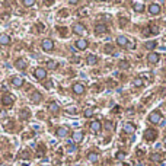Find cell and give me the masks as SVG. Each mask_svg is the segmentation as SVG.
I'll use <instances>...</instances> for the list:
<instances>
[{"instance_id":"cell-1","label":"cell","mask_w":166,"mask_h":166,"mask_svg":"<svg viewBox=\"0 0 166 166\" xmlns=\"http://www.w3.org/2000/svg\"><path fill=\"white\" fill-rule=\"evenodd\" d=\"M149 121L152 123V124H159V123H162L163 120H162V114L159 112V111H153L150 115H149Z\"/></svg>"},{"instance_id":"cell-2","label":"cell","mask_w":166,"mask_h":166,"mask_svg":"<svg viewBox=\"0 0 166 166\" xmlns=\"http://www.w3.org/2000/svg\"><path fill=\"white\" fill-rule=\"evenodd\" d=\"M41 47H42L44 51H51V50H54V42L50 38H45L41 41Z\"/></svg>"},{"instance_id":"cell-3","label":"cell","mask_w":166,"mask_h":166,"mask_svg":"<svg viewBox=\"0 0 166 166\" xmlns=\"http://www.w3.org/2000/svg\"><path fill=\"white\" fill-rule=\"evenodd\" d=\"M34 76H35L37 80H42V79L47 77V70L42 68V67H37L35 72H34Z\"/></svg>"},{"instance_id":"cell-4","label":"cell","mask_w":166,"mask_h":166,"mask_svg":"<svg viewBox=\"0 0 166 166\" xmlns=\"http://www.w3.org/2000/svg\"><path fill=\"white\" fill-rule=\"evenodd\" d=\"M156 137H157L156 130L149 128V130H146V131H144V138H146L147 141H153V140H156Z\"/></svg>"},{"instance_id":"cell-5","label":"cell","mask_w":166,"mask_h":166,"mask_svg":"<svg viewBox=\"0 0 166 166\" xmlns=\"http://www.w3.org/2000/svg\"><path fill=\"white\" fill-rule=\"evenodd\" d=\"M73 32L77 34V35H83V34H86V26L83 25V23H75L73 25Z\"/></svg>"},{"instance_id":"cell-6","label":"cell","mask_w":166,"mask_h":166,"mask_svg":"<svg viewBox=\"0 0 166 166\" xmlns=\"http://www.w3.org/2000/svg\"><path fill=\"white\" fill-rule=\"evenodd\" d=\"M13 101H15V98L12 96V95H9V93L3 95V98H2V104H3L5 106H12V105H13Z\"/></svg>"},{"instance_id":"cell-7","label":"cell","mask_w":166,"mask_h":166,"mask_svg":"<svg viewBox=\"0 0 166 166\" xmlns=\"http://www.w3.org/2000/svg\"><path fill=\"white\" fill-rule=\"evenodd\" d=\"M87 45H89V42H87L86 39H83V38H80V39H77V41H76V48H77V50H80V51L86 50V48H87Z\"/></svg>"},{"instance_id":"cell-8","label":"cell","mask_w":166,"mask_h":166,"mask_svg":"<svg viewBox=\"0 0 166 166\" xmlns=\"http://www.w3.org/2000/svg\"><path fill=\"white\" fill-rule=\"evenodd\" d=\"M15 67L19 68V70H26L28 63H26V60H23V58H18V60L15 61Z\"/></svg>"},{"instance_id":"cell-9","label":"cell","mask_w":166,"mask_h":166,"mask_svg":"<svg viewBox=\"0 0 166 166\" xmlns=\"http://www.w3.org/2000/svg\"><path fill=\"white\" fill-rule=\"evenodd\" d=\"M72 89L76 95H83L85 93V85H82V83H75Z\"/></svg>"},{"instance_id":"cell-10","label":"cell","mask_w":166,"mask_h":166,"mask_svg":"<svg viewBox=\"0 0 166 166\" xmlns=\"http://www.w3.org/2000/svg\"><path fill=\"white\" fill-rule=\"evenodd\" d=\"M128 42H130V41H128L127 37H123V35H121V37L117 38V44L120 45V47H123V48H127V47H128Z\"/></svg>"},{"instance_id":"cell-11","label":"cell","mask_w":166,"mask_h":166,"mask_svg":"<svg viewBox=\"0 0 166 166\" xmlns=\"http://www.w3.org/2000/svg\"><path fill=\"white\" fill-rule=\"evenodd\" d=\"M42 101V95L38 92V90H35L32 95H31V102H34V104H39Z\"/></svg>"},{"instance_id":"cell-12","label":"cell","mask_w":166,"mask_h":166,"mask_svg":"<svg viewBox=\"0 0 166 166\" xmlns=\"http://www.w3.org/2000/svg\"><path fill=\"white\" fill-rule=\"evenodd\" d=\"M101 128H102V124H101L99 121H92V123H90V131H93V133H99Z\"/></svg>"},{"instance_id":"cell-13","label":"cell","mask_w":166,"mask_h":166,"mask_svg":"<svg viewBox=\"0 0 166 166\" xmlns=\"http://www.w3.org/2000/svg\"><path fill=\"white\" fill-rule=\"evenodd\" d=\"M124 131H125V133H128V134H133V133L136 131V125H134L133 123L127 121V123L124 124Z\"/></svg>"},{"instance_id":"cell-14","label":"cell","mask_w":166,"mask_h":166,"mask_svg":"<svg viewBox=\"0 0 166 166\" xmlns=\"http://www.w3.org/2000/svg\"><path fill=\"white\" fill-rule=\"evenodd\" d=\"M149 12H150L152 15H159V13H160V6H159L157 3H152V5L149 6Z\"/></svg>"},{"instance_id":"cell-15","label":"cell","mask_w":166,"mask_h":166,"mask_svg":"<svg viewBox=\"0 0 166 166\" xmlns=\"http://www.w3.org/2000/svg\"><path fill=\"white\" fill-rule=\"evenodd\" d=\"M67 134H68V131H67V128H66V127H58V128L56 130V136H57V137H60V138L66 137Z\"/></svg>"},{"instance_id":"cell-16","label":"cell","mask_w":166,"mask_h":166,"mask_svg":"<svg viewBox=\"0 0 166 166\" xmlns=\"http://www.w3.org/2000/svg\"><path fill=\"white\" fill-rule=\"evenodd\" d=\"M108 31V28H106V25H104V23H98L96 26H95V32L96 34H105Z\"/></svg>"},{"instance_id":"cell-17","label":"cell","mask_w":166,"mask_h":166,"mask_svg":"<svg viewBox=\"0 0 166 166\" xmlns=\"http://www.w3.org/2000/svg\"><path fill=\"white\" fill-rule=\"evenodd\" d=\"M48 111H50L51 114H57V112L60 111L58 104H57V102H50V105H48Z\"/></svg>"},{"instance_id":"cell-18","label":"cell","mask_w":166,"mask_h":166,"mask_svg":"<svg viewBox=\"0 0 166 166\" xmlns=\"http://www.w3.org/2000/svg\"><path fill=\"white\" fill-rule=\"evenodd\" d=\"M83 131H75L73 133V141H76V143H80V141L83 140Z\"/></svg>"},{"instance_id":"cell-19","label":"cell","mask_w":166,"mask_h":166,"mask_svg":"<svg viewBox=\"0 0 166 166\" xmlns=\"http://www.w3.org/2000/svg\"><path fill=\"white\" fill-rule=\"evenodd\" d=\"M86 63L89 64V66H95L98 63V57L95 56V54H90V56H87V58H86Z\"/></svg>"},{"instance_id":"cell-20","label":"cell","mask_w":166,"mask_h":166,"mask_svg":"<svg viewBox=\"0 0 166 166\" xmlns=\"http://www.w3.org/2000/svg\"><path fill=\"white\" fill-rule=\"evenodd\" d=\"M7 44H10V37L6 34H2L0 35V45H7Z\"/></svg>"},{"instance_id":"cell-21","label":"cell","mask_w":166,"mask_h":166,"mask_svg":"<svg viewBox=\"0 0 166 166\" xmlns=\"http://www.w3.org/2000/svg\"><path fill=\"white\" fill-rule=\"evenodd\" d=\"M12 83H13V86L19 87V86L23 85V77H20V76H15V77L12 79Z\"/></svg>"},{"instance_id":"cell-22","label":"cell","mask_w":166,"mask_h":166,"mask_svg":"<svg viewBox=\"0 0 166 166\" xmlns=\"http://www.w3.org/2000/svg\"><path fill=\"white\" fill-rule=\"evenodd\" d=\"M147 60H149V63L154 64V63H157V61H159V54H156V53H152V54H149Z\"/></svg>"},{"instance_id":"cell-23","label":"cell","mask_w":166,"mask_h":166,"mask_svg":"<svg viewBox=\"0 0 166 166\" xmlns=\"http://www.w3.org/2000/svg\"><path fill=\"white\" fill-rule=\"evenodd\" d=\"M133 7H134L136 12H143V10H144V5H143V3H138V2L133 3Z\"/></svg>"},{"instance_id":"cell-24","label":"cell","mask_w":166,"mask_h":166,"mask_svg":"<svg viewBox=\"0 0 166 166\" xmlns=\"http://www.w3.org/2000/svg\"><path fill=\"white\" fill-rule=\"evenodd\" d=\"M28 118H29V109L23 108L20 111V120H28Z\"/></svg>"},{"instance_id":"cell-25","label":"cell","mask_w":166,"mask_h":166,"mask_svg":"<svg viewBox=\"0 0 166 166\" xmlns=\"http://www.w3.org/2000/svg\"><path fill=\"white\" fill-rule=\"evenodd\" d=\"M87 159H89L90 162H96V160L99 159V156H98V153L90 152V153H87Z\"/></svg>"},{"instance_id":"cell-26","label":"cell","mask_w":166,"mask_h":166,"mask_svg":"<svg viewBox=\"0 0 166 166\" xmlns=\"http://www.w3.org/2000/svg\"><path fill=\"white\" fill-rule=\"evenodd\" d=\"M133 85H134L136 87H140V86H143V79H141V77H136V79L133 80Z\"/></svg>"},{"instance_id":"cell-27","label":"cell","mask_w":166,"mask_h":166,"mask_svg":"<svg viewBox=\"0 0 166 166\" xmlns=\"http://www.w3.org/2000/svg\"><path fill=\"white\" fill-rule=\"evenodd\" d=\"M47 67H48L50 70H56L57 68V63L53 61V60H48V61H47Z\"/></svg>"},{"instance_id":"cell-28","label":"cell","mask_w":166,"mask_h":166,"mask_svg":"<svg viewBox=\"0 0 166 166\" xmlns=\"http://www.w3.org/2000/svg\"><path fill=\"white\" fill-rule=\"evenodd\" d=\"M66 112H67V114H72V115H76V114H77V108H76V106H68V108L66 109Z\"/></svg>"},{"instance_id":"cell-29","label":"cell","mask_w":166,"mask_h":166,"mask_svg":"<svg viewBox=\"0 0 166 166\" xmlns=\"http://www.w3.org/2000/svg\"><path fill=\"white\" fill-rule=\"evenodd\" d=\"M146 48H147V50L156 48V41H149V42H146Z\"/></svg>"},{"instance_id":"cell-30","label":"cell","mask_w":166,"mask_h":166,"mask_svg":"<svg viewBox=\"0 0 166 166\" xmlns=\"http://www.w3.org/2000/svg\"><path fill=\"white\" fill-rule=\"evenodd\" d=\"M83 115H85L86 118H90V117L93 115V109H92V108H86L85 112H83Z\"/></svg>"},{"instance_id":"cell-31","label":"cell","mask_w":166,"mask_h":166,"mask_svg":"<svg viewBox=\"0 0 166 166\" xmlns=\"http://www.w3.org/2000/svg\"><path fill=\"white\" fill-rule=\"evenodd\" d=\"M150 159H152L153 162H162V156H160V154H154V153H153V154L150 156Z\"/></svg>"},{"instance_id":"cell-32","label":"cell","mask_w":166,"mask_h":166,"mask_svg":"<svg viewBox=\"0 0 166 166\" xmlns=\"http://www.w3.org/2000/svg\"><path fill=\"white\" fill-rule=\"evenodd\" d=\"M67 150H68L70 153H73V152H76V147H75V146L68 141V143H67Z\"/></svg>"},{"instance_id":"cell-33","label":"cell","mask_w":166,"mask_h":166,"mask_svg":"<svg viewBox=\"0 0 166 166\" xmlns=\"http://www.w3.org/2000/svg\"><path fill=\"white\" fill-rule=\"evenodd\" d=\"M44 87H45V89H53V82H51V80L44 82Z\"/></svg>"},{"instance_id":"cell-34","label":"cell","mask_w":166,"mask_h":166,"mask_svg":"<svg viewBox=\"0 0 166 166\" xmlns=\"http://www.w3.org/2000/svg\"><path fill=\"white\" fill-rule=\"evenodd\" d=\"M120 68H128L130 67V64H128V61H120Z\"/></svg>"},{"instance_id":"cell-35","label":"cell","mask_w":166,"mask_h":166,"mask_svg":"<svg viewBox=\"0 0 166 166\" xmlns=\"http://www.w3.org/2000/svg\"><path fill=\"white\" fill-rule=\"evenodd\" d=\"M34 5H35V2H34V0H25V2H23V6H26V7L34 6Z\"/></svg>"},{"instance_id":"cell-36","label":"cell","mask_w":166,"mask_h":166,"mask_svg":"<svg viewBox=\"0 0 166 166\" xmlns=\"http://www.w3.org/2000/svg\"><path fill=\"white\" fill-rule=\"evenodd\" d=\"M149 29H150V32H152V34H157V32H159V28H157V26H154V25H150V26H149Z\"/></svg>"},{"instance_id":"cell-37","label":"cell","mask_w":166,"mask_h":166,"mask_svg":"<svg viewBox=\"0 0 166 166\" xmlns=\"http://www.w3.org/2000/svg\"><path fill=\"white\" fill-rule=\"evenodd\" d=\"M115 157H117V159H124V157H125V153H124V152H118V153L115 154Z\"/></svg>"},{"instance_id":"cell-38","label":"cell","mask_w":166,"mask_h":166,"mask_svg":"<svg viewBox=\"0 0 166 166\" xmlns=\"http://www.w3.org/2000/svg\"><path fill=\"white\" fill-rule=\"evenodd\" d=\"M19 156H20V159H22V157H23V159H28V157H29V153H28V152H20Z\"/></svg>"},{"instance_id":"cell-39","label":"cell","mask_w":166,"mask_h":166,"mask_svg":"<svg viewBox=\"0 0 166 166\" xmlns=\"http://www.w3.org/2000/svg\"><path fill=\"white\" fill-rule=\"evenodd\" d=\"M105 127H106V130H114V125H112V123H105Z\"/></svg>"},{"instance_id":"cell-40","label":"cell","mask_w":166,"mask_h":166,"mask_svg":"<svg viewBox=\"0 0 166 166\" xmlns=\"http://www.w3.org/2000/svg\"><path fill=\"white\" fill-rule=\"evenodd\" d=\"M163 143H165V144H166V137H165V140H163Z\"/></svg>"},{"instance_id":"cell-41","label":"cell","mask_w":166,"mask_h":166,"mask_svg":"<svg viewBox=\"0 0 166 166\" xmlns=\"http://www.w3.org/2000/svg\"><path fill=\"white\" fill-rule=\"evenodd\" d=\"M0 114H2V111H0Z\"/></svg>"}]
</instances>
